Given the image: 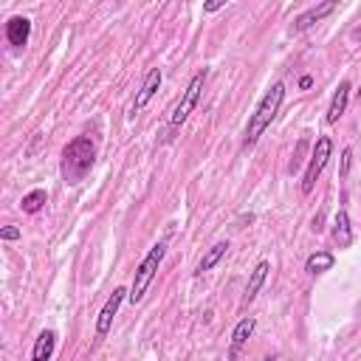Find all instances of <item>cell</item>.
I'll use <instances>...</instances> for the list:
<instances>
[{
	"instance_id": "obj_1",
	"label": "cell",
	"mask_w": 361,
	"mask_h": 361,
	"mask_svg": "<svg viewBox=\"0 0 361 361\" xmlns=\"http://www.w3.org/2000/svg\"><path fill=\"white\" fill-rule=\"evenodd\" d=\"M282 102H285V85H282V82H274V85L262 93L257 110L251 113V118H248V124H245V135H243V147H245V149L254 147V144L259 141V135L271 127V121L276 118Z\"/></svg>"
},
{
	"instance_id": "obj_2",
	"label": "cell",
	"mask_w": 361,
	"mask_h": 361,
	"mask_svg": "<svg viewBox=\"0 0 361 361\" xmlns=\"http://www.w3.org/2000/svg\"><path fill=\"white\" fill-rule=\"evenodd\" d=\"M96 161V147L90 141V135H76L73 141L65 144L62 149V175L68 183H79Z\"/></svg>"
},
{
	"instance_id": "obj_3",
	"label": "cell",
	"mask_w": 361,
	"mask_h": 361,
	"mask_svg": "<svg viewBox=\"0 0 361 361\" xmlns=\"http://www.w3.org/2000/svg\"><path fill=\"white\" fill-rule=\"evenodd\" d=\"M206 76H209V71L206 68H200L192 79H189V85H186V90H183V96L178 99V104L172 107V113H169V130H166V141H172L175 138V133L183 127V121L189 118V113L197 107V102H200V93H203V85H206Z\"/></svg>"
},
{
	"instance_id": "obj_4",
	"label": "cell",
	"mask_w": 361,
	"mask_h": 361,
	"mask_svg": "<svg viewBox=\"0 0 361 361\" xmlns=\"http://www.w3.org/2000/svg\"><path fill=\"white\" fill-rule=\"evenodd\" d=\"M164 254H166V243L161 240V243H155V245L147 251V257L138 262L135 276H133V285H130V296H127L133 305H138V302L144 299V293L149 290V285H152V279H155V274H158V265L164 262Z\"/></svg>"
},
{
	"instance_id": "obj_5",
	"label": "cell",
	"mask_w": 361,
	"mask_h": 361,
	"mask_svg": "<svg viewBox=\"0 0 361 361\" xmlns=\"http://www.w3.org/2000/svg\"><path fill=\"white\" fill-rule=\"evenodd\" d=\"M330 155H333V138H330V135H319V138H316V147H313V152H310V161H307V166H305V175H302V195H310V192L316 189V180H319V175L324 172Z\"/></svg>"
},
{
	"instance_id": "obj_6",
	"label": "cell",
	"mask_w": 361,
	"mask_h": 361,
	"mask_svg": "<svg viewBox=\"0 0 361 361\" xmlns=\"http://www.w3.org/2000/svg\"><path fill=\"white\" fill-rule=\"evenodd\" d=\"M127 296H130L127 288H116V290L107 296V302L102 305V310H99V316H96V338H104V336L110 333L113 319H116V313H118V307H121V302H124Z\"/></svg>"
},
{
	"instance_id": "obj_7",
	"label": "cell",
	"mask_w": 361,
	"mask_h": 361,
	"mask_svg": "<svg viewBox=\"0 0 361 361\" xmlns=\"http://www.w3.org/2000/svg\"><path fill=\"white\" fill-rule=\"evenodd\" d=\"M161 82H164V71H161V68H149V73L144 76V82H141V87H138V93H135V99H133L130 116L141 113V110H144V107H147V104L152 102V96L158 93Z\"/></svg>"
},
{
	"instance_id": "obj_8",
	"label": "cell",
	"mask_w": 361,
	"mask_h": 361,
	"mask_svg": "<svg viewBox=\"0 0 361 361\" xmlns=\"http://www.w3.org/2000/svg\"><path fill=\"white\" fill-rule=\"evenodd\" d=\"M336 8H338L336 0H322V3H316V6H310V8H305L302 14H296V20H293V31H307V28H313V25L322 23L327 14H333Z\"/></svg>"
},
{
	"instance_id": "obj_9",
	"label": "cell",
	"mask_w": 361,
	"mask_h": 361,
	"mask_svg": "<svg viewBox=\"0 0 361 361\" xmlns=\"http://www.w3.org/2000/svg\"><path fill=\"white\" fill-rule=\"evenodd\" d=\"M254 330H257V319H254V316H243V319L234 324L231 341H228V361H237V358H240V353H243V347L248 344V338L254 336Z\"/></svg>"
},
{
	"instance_id": "obj_10",
	"label": "cell",
	"mask_w": 361,
	"mask_h": 361,
	"mask_svg": "<svg viewBox=\"0 0 361 361\" xmlns=\"http://www.w3.org/2000/svg\"><path fill=\"white\" fill-rule=\"evenodd\" d=\"M268 274H271V262H268V259H259V262L251 268L248 282H245V290H243V299H240V307H245V305H251V302L257 299V293H259V288L265 285Z\"/></svg>"
},
{
	"instance_id": "obj_11",
	"label": "cell",
	"mask_w": 361,
	"mask_h": 361,
	"mask_svg": "<svg viewBox=\"0 0 361 361\" xmlns=\"http://www.w3.org/2000/svg\"><path fill=\"white\" fill-rule=\"evenodd\" d=\"M28 37H31V20L28 17H20V14L8 17V23H6V42L11 48H25L28 45Z\"/></svg>"
},
{
	"instance_id": "obj_12",
	"label": "cell",
	"mask_w": 361,
	"mask_h": 361,
	"mask_svg": "<svg viewBox=\"0 0 361 361\" xmlns=\"http://www.w3.org/2000/svg\"><path fill=\"white\" fill-rule=\"evenodd\" d=\"M350 82L344 79V82H338V87L333 90V99H330V107H327V116H324V121L327 124H336L344 113H347V104H350Z\"/></svg>"
},
{
	"instance_id": "obj_13",
	"label": "cell",
	"mask_w": 361,
	"mask_h": 361,
	"mask_svg": "<svg viewBox=\"0 0 361 361\" xmlns=\"http://www.w3.org/2000/svg\"><path fill=\"white\" fill-rule=\"evenodd\" d=\"M333 240H336V245H338V248H350V245H353V240H355L347 209H338V212H336V217H333Z\"/></svg>"
},
{
	"instance_id": "obj_14",
	"label": "cell",
	"mask_w": 361,
	"mask_h": 361,
	"mask_svg": "<svg viewBox=\"0 0 361 361\" xmlns=\"http://www.w3.org/2000/svg\"><path fill=\"white\" fill-rule=\"evenodd\" d=\"M56 350V333L54 330H42L34 338V350H31V361H51Z\"/></svg>"
},
{
	"instance_id": "obj_15",
	"label": "cell",
	"mask_w": 361,
	"mask_h": 361,
	"mask_svg": "<svg viewBox=\"0 0 361 361\" xmlns=\"http://www.w3.org/2000/svg\"><path fill=\"white\" fill-rule=\"evenodd\" d=\"M226 251H228V240H220V243H214L212 248H206V254H203V257L197 259V265H195V276L212 271V268L226 257Z\"/></svg>"
},
{
	"instance_id": "obj_16",
	"label": "cell",
	"mask_w": 361,
	"mask_h": 361,
	"mask_svg": "<svg viewBox=\"0 0 361 361\" xmlns=\"http://www.w3.org/2000/svg\"><path fill=\"white\" fill-rule=\"evenodd\" d=\"M333 265H336V254H333V251H313V254L305 259V271H307L310 276H322V274H327Z\"/></svg>"
},
{
	"instance_id": "obj_17",
	"label": "cell",
	"mask_w": 361,
	"mask_h": 361,
	"mask_svg": "<svg viewBox=\"0 0 361 361\" xmlns=\"http://www.w3.org/2000/svg\"><path fill=\"white\" fill-rule=\"evenodd\" d=\"M45 200H48V192H45V189H31L28 195H23L20 209H23L25 214H37V212L45 206Z\"/></svg>"
},
{
	"instance_id": "obj_18",
	"label": "cell",
	"mask_w": 361,
	"mask_h": 361,
	"mask_svg": "<svg viewBox=\"0 0 361 361\" xmlns=\"http://www.w3.org/2000/svg\"><path fill=\"white\" fill-rule=\"evenodd\" d=\"M350 164H353V149H350V147H344V149H341V172H338V180H347Z\"/></svg>"
},
{
	"instance_id": "obj_19",
	"label": "cell",
	"mask_w": 361,
	"mask_h": 361,
	"mask_svg": "<svg viewBox=\"0 0 361 361\" xmlns=\"http://www.w3.org/2000/svg\"><path fill=\"white\" fill-rule=\"evenodd\" d=\"M20 226H3L0 228V240H6V243H11V240H20Z\"/></svg>"
},
{
	"instance_id": "obj_20",
	"label": "cell",
	"mask_w": 361,
	"mask_h": 361,
	"mask_svg": "<svg viewBox=\"0 0 361 361\" xmlns=\"http://www.w3.org/2000/svg\"><path fill=\"white\" fill-rule=\"evenodd\" d=\"M220 8H226V0H214V3H206V6H203V11H206V14L220 11Z\"/></svg>"
},
{
	"instance_id": "obj_21",
	"label": "cell",
	"mask_w": 361,
	"mask_h": 361,
	"mask_svg": "<svg viewBox=\"0 0 361 361\" xmlns=\"http://www.w3.org/2000/svg\"><path fill=\"white\" fill-rule=\"evenodd\" d=\"M310 85H313V76H307V73H305V76L299 79V87H302V90H307Z\"/></svg>"
},
{
	"instance_id": "obj_22",
	"label": "cell",
	"mask_w": 361,
	"mask_h": 361,
	"mask_svg": "<svg viewBox=\"0 0 361 361\" xmlns=\"http://www.w3.org/2000/svg\"><path fill=\"white\" fill-rule=\"evenodd\" d=\"M355 102H358V104H361V87H358V90H355Z\"/></svg>"
},
{
	"instance_id": "obj_23",
	"label": "cell",
	"mask_w": 361,
	"mask_h": 361,
	"mask_svg": "<svg viewBox=\"0 0 361 361\" xmlns=\"http://www.w3.org/2000/svg\"><path fill=\"white\" fill-rule=\"evenodd\" d=\"M262 361H276V358H274V355H268V358H262Z\"/></svg>"
}]
</instances>
